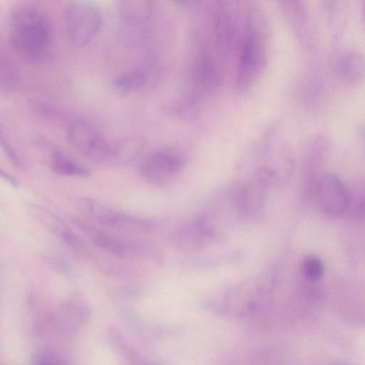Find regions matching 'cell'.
Wrapping results in <instances>:
<instances>
[{"label": "cell", "mask_w": 365, "mask_h": 365, "mask_svg": "<svg viewBox=\"0 0 365 365\" xmlns=\"http://www.w3.org/2000/svg\"><path fill=\"white\" fill-rule=\"evenodd\" d=\"M145 140L140 136H130L112 144L108 165H123L135 160L145 148Z\"/></svg>", "instance_id": "cell-16"}, {"label": "cell", "mask_w": 365, "mask_h": 365, "mask_svg": "<svg viewBox=\"0 0 365 365\" xmlns=\"http://www.w3.org/2000/svg\"><path fill=\"white\" fill-rule=\"evenodd\" d=\"M324 365H349V364L348 363L344 362V361H335V362L328 363Z\"/></svg>", "instance_id": "cell-27"}, {"label": "cell", "mask_w": 365, "mask_h": 365, "mask_svg": "<svg viewBox=\"0 0 365 365\" xmlns=\"http://www.w3.org/2000/svg\"><path fill=\"white\" fill-rule=\"evenodd\" d=\"M192 79L197 88V96L211 91L219 85L220 73L214 61L205 53L199 54L193 65Z\"/></svg>", "instance_id": "cell-15"}, {"label": "cell", "mask_w": 365, "mask_h": 365, "mask_svg": "<svg viewBox=\"0 0 365 365\" xmlns=\"http://www.w3.org/2000/svg\"><path fill=\"white\" fill-rule=\"evenodd\" d=\"M30 107L41 118L53 121L61 120V113L55 106L38 98H31L29 102Z\"/></svg>", "instance_id": "cell-23"}, {"label": "cell", "mask_w": 365, "mask_h": 365, "mask_svg": "<svg viewBox=\"0 0 365 365\" xmlns=\"http://www.w3.org/2000/svg\"><path fill=\"white\" fill-rule=\"evenodd\" d=\"M336 300L342 319L354 326H365V282L356 279L342 281Z\"/></svg>", "instance_id": "cell-12"}, {"label": "cell", "mask_w": 365, "mask_h": 365, "mask_svg": "<svg viewBox=\"0 0 365 365\" xmlns=\"http://www.w3.org/2000/svg\"><path fill=\"white\" fill-rule=\"evenodd\" d=\"M71 222L96 247L112 256L137 259L147 255L148 247L138 239L113 233L81 217H73Z\"/></svg>", "instance_id": "cell-3"}, {"label": "cell", "mask_w": 365, "mask_h": 365, "mask_svg": "<svg viewBox=\"0 0 365 365\" xmlns=\"http://www.w3.org/2000/svg\"><path fill=\"white\" fill-rule=\"evenodd\" d=\"M64 22L70 41L78 46L89 43L102 26L98 6L88 1H73L64 11Z\"/></svg>", "instance_id": "cell-5"}, {"label": "cell", "mask_w": 365, "mask_h": 365, "mask_svg": "<svg viewBox=\"0 0 365 365\" xmlns=\"http://www.w3.org/2000/svg\"><path fill=\"white\" fill-rule=\"evenodd\" d=\"M281 6L298 38L306 45L311 44L312 30L305 4L301 1H285Z\"/></svg>", "instance_id": "cell-14"}, {"label": "cell", "mask_w": 365, "mask_h": 365, "mask_svg": "<svg viewBox=\"0 0 365 365\" xmlns=\"http://www.w3.org/2000/svg\"><path fill=\"white\" fill-rule=\"evenodd\" d=\"M214 18V31L218 51L229 56L237 44L240 33V7L236 1L217 2Z\"/></svg>", "instance_id": "cell-10"}, {"label": "cell", "mask_w": 365, "mask_h": 365, "mask_svg": "<svg viewBox=\"0 0 365 365\" xmlns=\"http://www.w3.org/2000/svg\"><path fill=\"white\" fill-rule=\"evenodd\" d=\"M0 141L1 145L10 163L14 168L18 170H24L26 168V164L24 160L18 154L16 150L9 143L6 134L4 133L2 128H1L0 133Z\"/></svg>", "instance_id": "cell-24"}, {"label": "cell", "mask_w": 365, "mask_h": 365, "mask_svg": "<svg viewBox=\"0 0 365 365\" xmlns=\"http://www.w3.org/2000/svg\"><path fill=\"white\" fill-rule=\"evenodd\" d=\"M300 272L304 282L318 283L325 273L324 262L317 255H307L301 261Z\"/></svg>", "instance_id": "cell-21"}, {"label": "cell", "mask_w": 365, "mask_h": 365, "mask_svg": "<svg viewBox=\"0 0 365 365\" xmlns=\"http://www.w3.org/2000/svg\"><path fill=\"white\" fill-rule=\"evenodd\" d=\"M77 205L86 217L105 229L141 233L153 227V224L147 219L110 207L89 197L80 198Z\"/></svg>", "instance_id": "cell-4"}, {"label": "cell", "mask_w": 365, "mask_h": 365, "mask_svg": "<svg viewBox=\"0 0 365 365\" xmlns=\"http://www.w3.org/2000/svg\"><path fill=\"white\" fill-rule=\"evenodd\" d=\"M0 175H1V177L3 178H4L12 186L18 187L19 182L14 177L11 175L9 173H8L7 172H4L3 170H1Z\"/></svg>", "instance_id": "cell-26"}, {"label": "cell", "mask_w": 365, "mask_h": 365, "mask_svg": "<svg viewBox=\"0 0 365 365\" xmlns=\"http://www.w3.org/2000/svg\"><path fill=\"white\" fill-rule=\"evenodd\" d=\"M272 282L262 280L254 285H243L225 296L222 309L227 313L242 316L254 309L262 294L269 291Z\"/></svg>", "instance_id": "cell-13"}, {"label": "cell", "mask_w": 365, "mask_h": 365, "mask_svg": "<svg viewBox=\"0 0 365 365\" xmlns=\"http://www.w3.org/2000/svg\"><path fill=\"white\" fill-rule=\"evenodd\" d=\"M33 365H64L61 359L52 353L43 352L38 354Z\"/></svg>", "instance_id": "cell-25"}, {"label": "cell", "mask_w": 365, "mask_h": 365, "mask_svg": "<svg viewBox=\"0 0 365 365\" xmlns=\"http://www.w3.org/2000/svg\"><path fill=\"white\" fill-rule=\"evenodd\" d=\"M185 164V158L180 150L164 147L147 155L139 164L138 173L150 183L162 185L174 180Z\"/></svg>", "instance_id": "cell-6"}, {"label": "cell", "mask_w": 365, "mask_h": 365, "mask_svg": "<svg viewBox=\"0 0 365 365\" xmlns=\"http://www.w3.org/2000/svg\"><path fill=\"white\" fill-rule=\"evenodd\" d=\"M19 74L6 53L1 52L0 58V90L1 93L13 91L18 84Z\"/></svg>", "instance_id": "cell-22"}, {"label": "cell", "mask_w": 365, "mask_h": 365, "mask_svg": "<svg viewBox=\"0 0 365 365\" xmlns=\"http://www.w3.org/2000/svg\"><path fill=\"white\" fill-rule=\"evenodd\" d=\"M50 168L56 174L64 176L87 177L90 171L65 154L56 151L50 158Z\"/></svg>", "instance_id": "cell-20"}, {"label": "cell", "mask_w": 365, "mask_h": 365, "mask_svg": "<svg viewBox=\"0 0 365 365\" xmlns=\"http://www.w3.org/2000/svg\"><path fill=\"white\" fill-rule=\"evenodd\" d=\"M10 44L25 62L41 64L50 57L53 32L48 19L37 6L22 3L11 11L9 20Z\"/></svg>", "instance_id": "cell-1"}, {"label": "cell", "mask_w": 365, "mask_h": 365, "mask_svg": "<svg viewBox=\"0 0 365 365\" xmlns=\"http://www.w3.org/2000/svg\"><path fill=\"white\" fill-rule=\"evenodd\" d=\"M314 202L327 218L344 217L349 202V187L338 175L324 173L316 188Z\"/></svg>", "instance_id": "cell-8"}, {"label": "cell", "mask_w": 365, "mask_h": 365, "mask_svg": "<svg viewBox=\"0 0 365 365\" xmlns=\"http://www.w3.org/2000/svg\"><path fill=\"white\" fill-rule=\"evenodd\" d=\"M361 12H362L363 21H364V25H365V1H364L362 2Z\"/></svg>", "instance_id": "cell-28"}, {"label": "cell", "mask_w": 365, "mask_h": 365, "mask_svg": "<svg viewBox=\"0 0 365 365\" xmlns=\"http://www.w3.org/2000/svg\"><path fill=\"white\" fill-rule=\"evenodd\" d=\"M71 145L84 157L101 165H108L112 144L89 122L75 119L67 125Z\"/></svg>", "instance_id": "cell-7"}, {"label": "cell", "mask_w": 365, "mask_h": 365, "mask_svg": "<svg viewBox=\"0 0 365 365\" xmlns=\"http://www.w3.org/2000/svg\"><path fill=\"white\" fill-rule=\"evenodd\" d=\"M341 78L347 84L356 85L365 78V58L356 51L343 54L337 64Z\"/></svg>", "instance_id": "cell-17"}, {"label": "cell", "mask_w": 365, "mask_h": 365, "mask_svg": "<svg viewBox=\"0 0 365 365\" xmlns=\"http://www.w3.org/2000/svg\"><path fill=\"white\" fill-rule=\"evenodd\" d=\"M329 139L318 135L308 145L302 165V191L305 203L314 201V194L329 153Z\"/></svg>", "instance_id": "cell-9"}, {"label": "cell", "mask_w": 365, "mask_h": 365, "mask_svg": "<svg viewBox=\"0 0 365 365\" xmlns=\"http://www.w3.org/2000/svg\"><path fill=\"white\" fill-rule=\"evenodd\" d=\"M151 71L145 67L128 71L113 81L115 90L122 95L130 94L144 88L150 82Z\"/></svg>", "instance_id": "cell-18"}, {"label": "cell", "mask_w": 365, "mask_h": 365, "mask_svg": "<svg viewBox=\"0 0 365 365\" xmlns=\"http://www.w3.org/2000/svg\"><path fill=\"white\" fill-rule=\"evenodd\" d=\"M153 9V2L148 0H124L118 2V16L125 38L134 42L143 39Z\"/></svg>", "instance_id": "cell-11"}, {"label": "cell", "mask_w": 365, "mask_h": 365, "mask_svg": "<svg viewBox=\"0 0 365 365\" xmlns=\"http://www.w3.org/2000/svg\"><path fill=\"white\" fill-rule=\"evenodd\" d=\"M268 27L262 11L251 6L247 11L242 38L236 88L246 92L264 71L267 60Z\"/></svg>", "instance_id": "cell-2"}, {"label": "cell", "mask_w": 365, "mask_h": 365, "mask_svg": "<svg viewBox=\"0 0 365 365\" xmlns=\"http://www.w3.org/2000/svg\"><path fill=\"white\" fill-rule=\"evenodd\" d=\"M364 254H365V237H364Z\"/></svg>", "instance_id": "cell-29"}, {"label": "cell", "mask_w": 365, "mask_h": 365, "mask_svg": "<svg viewBox=\"0 0 365 365\" xmlns=\"http://www.w3.org/2000/svg\"><path fill=\"white\" fill-rule=\"evenodd\" d=\"M349 202L345 218L361 225L365 223V178H359L349 187Z\"/></svg>", "instance_id": "cell-19"}]
</instances>
